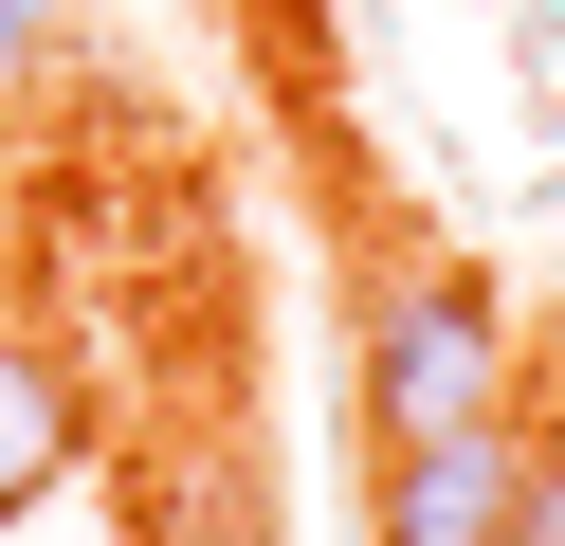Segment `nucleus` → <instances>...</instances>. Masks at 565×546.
Returning <instances> with one entry per match:
<instances>
[{"mask_svg":"<svg viewBox=\"0 0 565 546\" xmlns=\"http://www.w3.org/2000/svg\"><path fill=\"white\" fill-rule=\"evenodd\" d=\"M492 546H565V419H511V528Z\"/></svg>","mask_w":565,"mask_h":546,"instance_id":"nucleus-4","label":"nucleus"},{"mask_svg":"<svg viewBox=\"0 0 565 546\" xmlns=\"http://www.w3.org/2000/svg\"><path fill=\"white\" fill-rule=\"evenodd\" d=\"M74 456H92V383L0 328V528H19L38 492H74Z\"/></svg>","mask_w":565,"mask_h":546,"instance_id":"nucleus-3","label":"nucleus"},{"mask_svg":"<svg viewBox=\"0 0 565 546\" xmlns=\"http://www.w3.org/2000/svg\"><path fill=\"white\" fill-rule=\"evenodd\" d=\"M55 36H74V0H0V92H19V73L55 55Z\"/></svg>","mask_w":565,"mask_h":546,"instance_id":"nucleus-5","label":"nucleus"},{"mask_svg":"<svg viewBox=\"0 0 565 546\" xmlns=\"http://www.w3.org/2000/svg\"><path fill=\"white\" fill-rule=\"evenodd\" d=\"M492 528H511V419L383 437V473H365V546H492Z\"/></svg>","mask_w":565,"mask_h":546,"instance_id":"nucleus-2","label":"nucleus"},{"mask_svg":"<svg viewBox=\"0 0 565 546\" xmlns=\"http://www.w3.org/2000/svg\"><path fill=\"white\" fill-rule=\"evenodd\" d=\"M529 400V328H511V291H475V274H383L365 310H347V419L365 437H438V419H511Z\"/></svg>","mask_w":565,"mask_h":546,"instance_id":"nucleus-1","label":"nucleus"}]
</instances>
